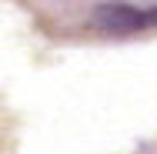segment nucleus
Wrapping results in <instances>:
<instances>
[{"label":"nucleus","mask_w":157,"mask_h":154,"mask_svg":"<svg viewBox=\"0 0 157 154\" xmlns=\"http://www.w3.org/2000/svg\"><path fill=\"white\" fill-rule=\"evenodd\" d=\"M90 24L104 34H137L157 27V7H130V3H97Z\"/></svg>","instance_id":"1"}]
</instances>
